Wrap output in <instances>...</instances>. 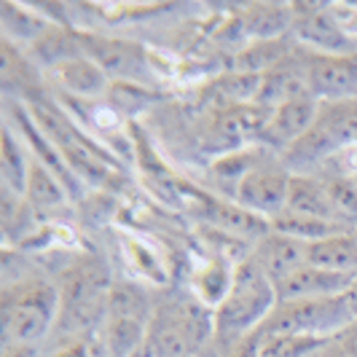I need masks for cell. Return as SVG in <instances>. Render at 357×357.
<instances>
[{
  "instance_id": "cell-1",
  "label": "cell",
  "mask_w": 357,
  "mask_h": 357,
  "mask_svg": "<svg viewBox=\"0 0 357 357\" xmlns=\"http://www.w3.org/2000/svg\"><path fill=\"white\" fill-rule=\"evenodd\" d=\"M274 306H277V287L248 255L245 261L236 264L231 293L215 309V331L210 344L223 357L236 341L258 331L274 312Z\"/></svg>"
},
{
  "instance_id": "cell-2",
  "label": "cell",
  "mask_w": 357,
  "mask_h": 357,
  "mask_svg": "<svg viewBox=\"0 0 357 357\" xmlns=\"http://www.w3.org/2000/svg\"><path fill=\"white\" fill-rule=\"evenodd\" d=\"M357 148V100L320 102V113L312 129L282 156L293 175H309L312 167Z\"/></svg>"
},
{
  "instance_id": "cell-3",
  "label": "cell",
  "mask_w": 357,
  "mask_h": 357,
  "mask_svg": "<svg viewBox=\"0 0 357 357\" xmlns=\"http://www.w3.org/2000/svg\"><path fill=\"white\" fill-rule=\"evenodd\" d=\"M62 298L59 287L46 280H22L6 287L3 293V331L6 344H30L36 347L49 336L59 317Z\"/></svg>"
},
{
  "instance_id": "cell-4",
  "label": "cell",
  "mask_w": 357,
  "mask_h": 357,
  "mask_svg": "<svg viewBox=\"0 0 357 357\" xmlns=\"http://www.w3.org/2000/svg\"><path fill=\"white\" fill-rule=\"evenodd\" d=\"M355 322L347 298H306V301H280L274 312L261 325L266 336L277 333H298V336H317V339H333L341 331Z\"/></svg>"
},
{
  "instance_id": "cell-5",
  "label": "cell",
  "mask_w": 357,
  "mask_h": 357,
  "mask_svg": "<svg viewBox=\"0 0 357 357\" xmlns=\"http://www.w3.org/2000/svg\"><path fill=\"white\" fill-rule=\"evenodd\" d=\"M268 119V110L255 102H242V105H223L218 107L210 121H207V129L202 135V145L204 151L215 153L218 159L226 156V153H234V151H242L264 132Z\"/></svg>"
},
{
  "instance_id": "cell-6",
  "label": "cell",
  "mask_w": 357,
  "mask_h": 357,
  "mask_svg": "<svg viewBox=\"0 0 357 357\" xmlns=\"http://www.w3.org/2000/svg\"><path fill=\"white\" fill-rule=\"evenodd\" d=\"M81 43H84V54L102 68L110 84L145 86L153 81L151 56L140 43L100 36H81Z\"/></svg>"
},
{
  "instance_id": "cell-7",
  "label": "cell",
  "mask_w": 357,
  "mask_h": 357,
  "mask_svg": "<svg viewBox=\"0 0 357 357\" xmlns=\"http://www.w3.org/2000/svg\"><path fill=\"white\" fill-rule=\"evenodd\" d=\"M293 172L280 159H271L255 167L250 175H245L234 191V202L261 218H277L287 210V191H290Z\"/></svg>"
},
{
  "instance_id": "cell-8",
  "label": "cell",
  "mask_w": 357,
  "mask_h": 357,
  "mask_svg": "<svg viewBox=\"0 0 357 357\" xmlns=\"http://www.w3.org/2000/svg\"><path fill=\"white\" fill-rule=\"evenodd\" d=\"M304 62L309 94L314 100L320 102L357 100V54H320L304 49Z\"/></svg>"
},
{
  "instance_id": "cell-9",
  "label": "cell",
  "mask_w": 357,
  "mask_h": 357,
  "mask_svg": "<svg viewBox=\"0 0 357 357\" xmlns=\"http://www.w3.org/2000/svg\"><path fill=\"white\" fill-rule=\"evenodd\" d=\"M293 33L309 52L357 54V40L341 27L336 14L320 3L293 6Z\"/></svg>"
},
{
  "instance_id": "cell-10",
  "label": "cell",
  "mask_w": 357,
  "mask_h": 357,
  "mask_svg": "<svg viewBox=\"0 0 357 357\" xmlns=\"http://www.w3.org/2000/svg\"><path fill=\"white\" fill-rule=\"evenodd\" d=\"M317 113H320V100H314L312 94H304V97H296V100H287L282 105L271 107L266 126L258 137V145L274 151L282 159L287 151L312 129V124L317 121Z\"/></svg>"
},
{
  "instance_id": "cell-11",
  "label": "cell",
  "mask_w": 357,
  "mask_h": 357,
  "mask_svg": "<svg viewBox=\"0 0 357 357\" xmlns=\"http://www.w3.org/2000/svg\"><path fill=\"white\" fill-rule=\"evenodd\" d=\"M355 280L357 277H347V274H336V271H325L320 266L304 264L277 285V304L280 301H306V298H336V296H344Z\"/></svg>"
},
{
  "instance_id": "cell-12",
  "label": "cell",
  "mask_w": 357,
  "mask_h": 357,
  "mask_svg": "<svg viewBox=\"0 0 357 357\" xmlns=\"http://www.w3.org/2000/svg\"><path fill=\"white\" fill-rule=\"evenodd\" d=\"M250 258L277 287L285 277H290L296 268L306 264V242L285 236V234L268 231L264 239H258L252 245Z\"/></svg>"
},
{
  "instance_id": "cell-13",
  "label": "cell",
  "mask_w": 357,
  "mask_h": 357,
  "mask_svg": "<svg viewBox=\"0 0 357 357\" xmlns=\"http://www.w3.org/2000/svg\"><path fill=\"white\" fill-rule=\"evenodd\" d=\"M304 94H309V84H306L304 49L298 46L277 68L261 75V89L255 97V105L271 110V107L282 105L287 100H296V97H304Z\"/></svg>"
},
{
  "instance_id": "cell-14",
  "label": "cell",
  "mask_w": 357,
  "mask_h": 357,
  "mask_svg": "<svg viewBox=\"0 0 357 357\" xmlns=\"http://www.w3.org/2000/svg\"><path fill=\"white\" fill-rule=\"evenodd\" d=\"M204 218L215 231L234 236V239H250L255 245L258 239H264L271 231V223L261 215L250 213L245 207H239L236 202H220V199H207L204 202Z\"/></svg>"
},
{
  "instance_id": "cell-15",
  "label": "cell",
  "mask_w": 357,
  "mask_h": 357,
  "mask_svg": "<svg viewBox=\"0 0 357 357\" xmlns=\"http://www.w3.org/2000/svg\"><path fill=\"white\" fill-rule=\"evenodd\" d=\"M287 210L301 213V215H312V218H320V220H331V223H339L344 229H349V226L341 220L339 210H336L333 199L328 194L325 178H317V175H293V178H290ZM352 231H355V229H352Z\"/></svg>"
},
{
  "instance_id": "cell-16",
  "label": "cell",
  "mask_w": 357,
  "mask_h": 357,
  "mask_svg": "<svg viewBox=\"0 0 357 357\" xmlns=\"http://www.w3.org/2000/svg\"><path fill=\"white\" fill-rule=\"evenodd\" d=\"M306 264L325 271H336L347 277H357V234L339 231L306 245Z\"/></svg>"
},
{
  "instance_id": "cell-17",
  "label": "cell",
  "mask_w": 357,
  "mask_h": 357,
  "mask_svg": "<svg viewBox=\"0 0 357 357\" xmlns=\"http://www.w3.org/2000/svg\"><path fill=\"white\" fill-rule=\"evenodd\" d=\"M52 73L62 89L70 91L73 97H81V100H97V97L107 94L110 86H113L110 78L102 73V68L97 62H91L86 54L62 62Z\"/></svg>"
},
{
  "instance_id": "cell-18",
  "label": "cell",
  "mask_w": 357,
  "mask_h": 357,
  "mask_svg": "<svg viewBox=\"0 0 357 357\" xmlns=\"http://www.w3.org/2000/svg\"><path fill=\"white\" fill-rule=\"evenodd\" d=\"M242 30L252 40H274L293 33V6L287 3H252L239 14Z\"/></svg>"
},
{
  "instance_id": "cell-19",
  "label": "cell",
  "mask_w": 357,
  "mask_h": 357,
  "mask_svg": "<svg viewBox=\"0 0 357 357\" xmlns=\"http://www.w3.org/2000/svg\"><path fill=\"white\" fill-rule=\"evenodd\" d=\"M298 46H293L290 38H274V40H252L248 49L234 56V73L245 75H266L271 68H277L287 59Z\"/></svg>"
},
{
  "instance_id": "cell-20",
  "label": "cell",
  "mask_w": 357,
  "mask_h": 357,
  "mask_svg": "<svg viewBox=\"0 0 357 357\" xmlns=\"http://www.w3.org/2000/svg\"><path fill=\"white\" fill-rule=\"evenodd\" d=\"M68 199H70V191L65 188V183L56 178L49 167H43L38 159H33L30 178H27V191H24V202L36 213H52V210L65 207Z\"/></svg>"
},
{
  "instance_id": "cell-21",
  "label": "cell",
  "mask_w": 357,
  "mask_h": 357,
  "mask_svg": "<svg viewBox=\"0 0 357 357\" xmlns=\"http://www.w3.org/2000/svg\"><path fill=\"white\" fill-rule=\"evenodd\" d=\"M30 167H33V159H30L24 143H19L17 135L11 132V126H6L3 129V140H0V175H3V185L8 191L19 194V197H24Z\"/></svg>"
},
{
  "instance_id": "cell-22",
  "label": "cell",
  "mask_w": 357,
  "mask_h": 357,
  "mask_svg": "<svg viewBox=\"0 0 357 357\" xmlns=\"http://www.w3.org/2000/svg\"><path fill=\"white\" fill-rule=\"evenodd\" d=\"M234 271H236V264H229L226 258H213L210 264L199 268L194 274V293H197V301H202L210 309H218V306L226 301V296L231 293L234 285Z\"/></svg>"
},
{
  "instance_id": "cell-23",
  "label": "cell",
  "mask_w": 357,
  "mask_h": 357,
  "mask_svg": "<svg viewBox=\"0 0 357 357\" xmlns=\"http://www.w3.org/2000/svg\"><path fill=\"white\" fill-rule=\"evenodd\" d=\"M271 223V231L285 234V236H293V239H301V242H317V239H325V236H333L339 231H352V229H344L339 223H331V220H320V218H312V215H301L293 213V210H285L277 218L268 220Z\"/></svg>"
},
{
  "instance_id": "cell-24",
  "label": "cell",
  "mask_w": 357,
  "mask_h": 357,
  "mask_svg": "<svg viewBox=\"0 0 357 357\" xmlns=\"http://www.w3.org/2000/svg\"><path fill=\"white\" fill-rule=\"evenodd\" d=\"M33 54H36L40 62L59 68L62 62L75 59V56H84V43H81V33H70V30H62V27H49L43 36L33 43Z\"/></svg>"
},
{
  "instance_id": "cell-25",
  "label": "cell",
  "mask_w": 357,
  "mask_h": 357,
  "mask_svg": "<svg viewBox=\"0 0 357 357\" xmlns=\"http://www.w3.org/2000/svg\"><path fill=\"white\" fill-rule=\"evenodd\" d=\"M0 14H3L6 36L17 38V40H27L30 46L52 27L46 19H40L38 14L27 11V8H17V6H11V3H3V6H0Z\"/></svg>"
},
{
  "instance_id": "cell-26",
  "label": "cell",
  "mask_w": 357,
  "mask_h": 357,
  "mask_svg": "<svg viewBox=\"0 0 357 357\" xmlns=\"http://www.w3.org/2000/svg\"><path fill=\"white\" fill-rule=\"evenodd\" d=\"M266 336V333H264ZM325 341L317 336H298V333H277L264 339L261 357H312Z\"/></svg>"
},
{
  "instance_id": "cell-27",
  "label": "cell",
  "mask_w": 357,
  "mask_h": 357,
  "mask_svg": "<svg viewBox=\"0 0 357 357\" xmlns=\"http://www.w3.org/2000/svg\"><path fill=\"white\" fill-rule=\"evenodd\" d=\"M325 185H328V194L333 199L341 220L349 229H357V178L355 175H328Z\"/></svg>"
},
{
  "instance_id": "cell-28",
  "label": "cell",
  "mask_w": 357,
  "mask_h": 357,
  "mask_svg": "<svg viewBox=\"0 0 357 357\" xmlns=\"http://www.w3.org/2000/svg\"><path fill=\"white\" fill-rule=\"evenodd\" d=\"M264 331L258 328V331H252L250 336H245V339H239L234 344L231 349L226 352L223 357H261V349H264Z\"/></svg>"
},
{
  "instance_id": "cell-29",
  "label": "cell",
  "mask_w": 357,
  "mask_h": 357,
  "mask_svg": "<svg viewBox=\"0 0 357 357\" xmlns=\"http://www.w3.org/2000/svg\"><path fill=\"white\" fill-rule=\"evenodd\" d=\"M333 339H336L341 347H344V352H347V355L357 357V320L349 322V325L341 331L339 336H333Z\"/></svg>"
},
{
  "instance_id": "cell-30",
  "label": "cell",
  "mask_w": 357,
  "mask_h": 357,
  "mask_svg": "<svg viewBox=\"0 0 357 357\" xmlns=\"http://www.w3.org/2000/svg\"><path fill=\"white\" fill-rule=\"evenodd\" d=\"M54 357H91V349L86 341H75V344H70V347L59 349Z\"/></svg>"
},
{
  "instance_id": "cell-31",
  "label": "cell",
  "mask_w": 357,
  "mask_h": 357,
  "mask_svg": "<svg viewBox=\"0 0 357 357\" xmlns=\"http://www.w3.org/2000/svg\"><path fill=\"white\" fill-rule=\"evenodd\" d=\"M312 357H349L347 352H344V347H341L336 339H331V341H325L320 349L314 352Z\"/></svg>"
},
{
  "instance_id": "cell-32",
  "label": "cell",
  "mask_w": 357,
  "mask_h": 357,
  "mask_svg": "<svg viewBox=\"0 0 357 357\" xmlns=\"http://www.w3.org/2000/svg\"><path fill=\"white\" fill-rule=\"evenodd\" d=\"M3 357H36V347H30V344H6Z\"/></svg>"
},
{
  "instance_id": "cell-33",
  "label": "cell",
  "mask_w": 357,
  "mask_h": 357,
  "mask_svg": "<svg viewBox=\"0 0 357 357\" xmlns=\"http://www.w3.org/2000/svg\"><path fill=\"white\" fill-rule=\"evenodd\" d=\"M344 298H347V306H349V312H352V317L357 320V280L349 285V290L344 293Z\"/></svg>"
},
{
  "instance_id": "cell-34",
  "label": "cell",
  "mask_w": 357,
  "mask_h": 357,
  "mask_svg": "<svg viewBox=\"0 0 357 357\" xmlns=\"http://www.w3.org/2000/svg\"><path fill=\"white\" fill-rule=\"evenodd\" d=\"M355 234H357V229H355Z\"/></svg>"
},
{
  "instance_id": "cell-35",
  "label": "cell",
  "mask_w": 357,
  "mask_h": 357,
  "mask_svg": "<svg viewBox=\"0 0 357 357\" xmlns=\"http://www.w3.org/2000/svg\"><path fill=\"white\" fill-rule=\"evenodd\" d=\"M355 178H357V175H355Z\"/></svg>"
}]
</instances>
